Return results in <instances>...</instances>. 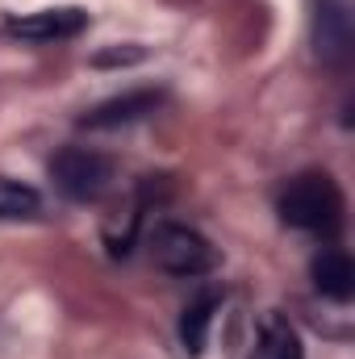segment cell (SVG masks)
<instances>
[{
	"label": "cell",
	"mask_w": 355,
	"mask_h": 359,
	"mask_svg": "<svg viewBox=\"0 0 355 359\" xmlns=\"http://www.w3.org/2000/svg\"><path fill=\"white\" fill-rule=\"evenodd\" d=\"M113 176H117L113 159L105 151H92V147H63L51 159V180H55L59 196H67L76 205L100 201L113 188Z\"/></svg>",
	"instance_id": "obj_3"
},
{
	"label": "cell",
	"mask_w": 355,
	"mask_h": 359,
	"mask_svg": "<svg viewBox=\"0 0 355 359\" xmlns=\"http://www.w3.org/2000/svg\"><path fill=\"white\" fill-rule=\"evenodd\" d=\"M151 259L155 268H163L168 276H209V271L222 264L217 247L192 230V226H180V222H159L151 230Z\"/></svg>",
	"instance_id": "obj_2"
},
{
	"label": "cell",
	"mask_w": 355,
	"mask_h": 359,
	"mask_svg": "<svg viewBox=\"0 0 355 359\" xmlns=\"http://www.w3.org/2000/svg\"><path fill=\"white\" fill-rule=\"evenodd\" d=\"M217 305H222V292H217V288H205V292H196V297L184 305V313H180V343H184L188 355H201V351H205L209 322H213Z\"/></svg>",
	"instance_id": "obj_9"
},
{
	"label": "cell",
	"mask_w": 355,
	"mask_h": 359,
	"mask_svg": "<svg viewBox=\"0 0 355 359\" xmlns=\"http://www.w3.org/2000/svg\"><path fill=\"white\" fill-rule=\"evenodd\" d=\"M163 100H168L163 88H134V92H121V96H109V100L92 104L88 113L80 117V130H121V126H134V121L151 117Z\"/></svg>",
	"instance_id": "obj_5"
},
{
	"label": "cell",
	"mask_w": 355,
	"mask_h": 359,
	"mask_svg": "<svg viewBox=\"0 0 355 359\" xmlns=\"http://www.w3.org/2000/svg\"><path fill=\"white\" fill-rule=\"evenodd\" d=\"M88 29V8H76V4H63V8H38V13H25V17H8L4 21V34L8 38H21V42H63V38H76Z\"/></svg>",
	"instance_id": "obj_4"
},
{
	"label": "cell",
	"mask_w": 355,
	"mask_h": 359,
	"mask_svg": "<svg viewBox=\"0 0 355 359\" xmlns=\"http://www.w3.org/2000/svg\"><path fill=\"white\" fill-rule=\"evenodd\" d=\"M134 59H142V46H130V50H113V55H96V63L105 67V63H134Z\"/></svg>",
	"instance_id": "obj_11"
},
{
	"label": "cell",
	"mask_w": 355,
	"mask_h": 359,
	"mask_svg": "<svg viewBox=\"0 0 355 359\" xmlns=\"http://www.w3.org/2000/svg\"><path fill=\"white\" fill-rule=\"evenodd\" d=\"M251 359H305V347H301L297 326H293L284 313H276V309H272V313H264Z\"/></svg>",
	"instance_id": "obj_8"
},
{
	"label": "cell",
	"mask_w": 355,
	"mask_h": 359,
	"mask_svg": "<svg viewBox=\"0 0 355 359\" xmlns=\"http://www.w3.org/2000/svg\"><path fill=\"white\" fill-rule=\"evenodd\" d=\"M276 213L293 230L335 234L343 226V192H339L330 172H301V176H293L280 188Z\"/></svg>",
	"instance_id": "obj_1"
},
{
	"label": "cell",
	"mask_w": 355,
	"mask_h": 359,
	"mask_svg": "<svg viewBox=\"0 0 355 359\" xmlns=\"http://www.w3.org/2000/svg\"><path fill=\"white\" fill-rule=\"evenodd\" d=\"M42 213V192L21 184L13 176H0V217L4 222H25V217H38Z\"/></svg>",
	"instance_id": "obj_10"
},
{
	"label": "cell",
	"mask_w": 355,
	"mask_h": 359,
	"mask_svg": "<svg viewBox=\"0 0 355 359\" xmlns=\"http://www.w3.org/2000/svg\"><path fill=\"white\" fill-rule=\"evenodd\" d=\"M314 42H318L322 63H335L339 67V63L351 59V17H347V4L343 0H318Z\"/></svg>",
	"instance_id": "obj_6"
},
{
	"label": "cell",
	"mask_w": 355,
	"mask_h": 359,
	"mask_svg": "<svg viewBox=\"0 0 355 359\" xmlns=\"http://www.w3.org/2000/svg\"><path fill=\"white\" fill-rule=\"evenodd\" d=\"M309 276H314V288H318L322 297L339 301V305H347V301L355 297V264H351V255H347L343 247L318 251L314 264H309Z\"/></svg>",
	"instance_id": "obj_7"
}]
</instances>
